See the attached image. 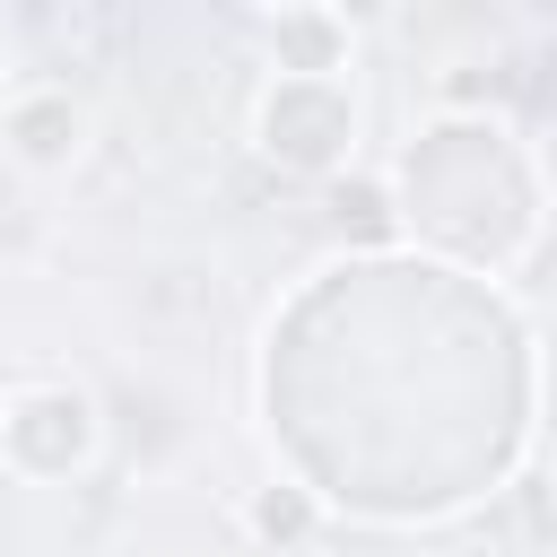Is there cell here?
Segmentation results:
<instances>
[{
  "instance_id": "cell-2",
  "label": "cell",
  "mask_w": 557,
  "mask_h": 557,
  "mask_svg": "<svg viewBox=\"0 0 557 557\" xmlns=\"http://www.w3.org/2000/svg\"><path fill=\"white\" fill-rule=\"evenodd\" d=\"M0 461L17 479H70L96 461V400L78 383H17L0 400Z\"/></svg>"
},
{
  "instance_id": "cell-1",
  "label": "cell",
  "mask_w": 557,
  "mask_h": 557,
  "mask_svg": "<svg viewBox=\"0 0 557 557\" xmlns=\"http://www.w3.org/2000/svg\"><path fill=\"white\" fill-rule=\"evenodd\" d=\"M252 148L278 174H339L357 148V96L348 78H270L252 96Z\"/></svg>"
},
{
  "instance_id": "cell-5",
  "label": "cell",
  "mask_w": 557,
  "mask_h": 557,
  "mask_svg": "<svg viewBox=\"0 0 557 557\" xmlns=\"http://www.w3.org/2000/svg\"><path fill=\"white\" fill-rule=\"evenodd\" d=\"M313 522H322V505L305 487H252L244 496V531L261 548H296V540H313Z\"/></svg>"
},
{
  "instance_id": "cell-4",
  "label": "cell",
  "mask_w": 557,
  "mask_h": 557,
  "mask_svg": "<svg viewBox=\"0 0 557 557\" xmlns=\"http://www.w3.org/2000/svg\"><path fill=\"white\" fill-rule=\"evenodd\" d=\"M261 44L278 52V78H339L348 70V17H331V9H278V17H261Z\"/></svg>"
},
{
  "instance_id": "cell-3",
  "label": "cell",
  "mask_w": 557,
  "mask_h": 557,
  "mask_svg": "<svg viewBox=\"0 0 557 557\" xmlns=\"http://www.w3.org/2000/svg\"><path fill=\"white\" fill-rule=\"evenodd\" d=\"M0 148L26 165V174H70L78 148H87V104L70 87H17L0 104Z\"/></svg>"
}]
</instances>
